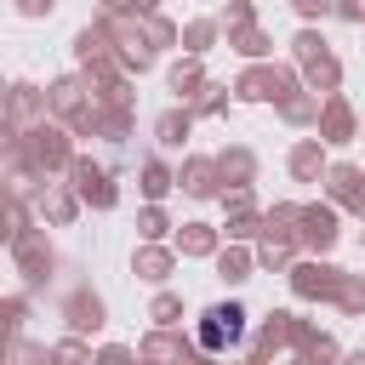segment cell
Masks as SVG:
<instances>
[{"instance_id": "cell-1", "label": "cell", "mask_w": 365, "mask_h": 365, "mask_svg": "<svg viewBox=\"0 0 365 365\" xmlns=\"http://www.w3.org/2000/svg\"><path fill=\"white\" fill-rule=\"evenodd\" d=\"M200 342H205L211 354L240 348V342H245V314H240V308H211V314L200 319Z\"/></svg>"}]
</instances>
